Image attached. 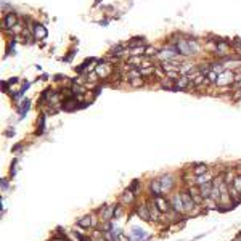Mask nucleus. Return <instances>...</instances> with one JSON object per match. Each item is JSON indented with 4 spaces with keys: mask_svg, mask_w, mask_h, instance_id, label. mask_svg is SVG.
Segmentation results:
<instances>
[{
    "mask_svg": "<svg viewBox=\"0 0 241 241\" xmlns=\"http://www.w3.org/2000/svg\"><path fill=\"white\" fill-rule=\"evenodd\" d=\"M157 180H159L161 187H162V193L171 191L172 187H174V182H175V179H174V175H172V174H162Z\"/></svg>",
    "mask_w": 241,
    "mask_h": 241,
    "instance_id": "nucleus-1",
    "label": "nucleus"
},
{
    "mask_svg": "<svg viewBox=\"0 0 241 241\" xmlns=\"http://www.w3.org/2000/svg\"><path fill=\"white\" fill-rule=\"evenodd\" d=\"M171 202V206L174 207V211L177 212V214H183L185 212V206H183V201H182V196L180 194H175V196H172L169 199Z\"/></svg>",
    "mask_w": 241,
    "mask_h": 241,
    "instance_id": "nucleus-2",
    "label": "nucleus"
},
{
    "mask_svg": "<svg viewBox=\"0 0 241 241\" xmlns=\"http://www.w3.org/2000/svg\"><path fill=\"white\" fill-rule=\"evenodd\" d=\"M154 202H156V206L159 207V211L162 212V214H169L171 212V202L166 199V198H162V196H156L154 198Z\"/></svg>",
    "mask_w": 241,
    "mask_h": 241,
    "instance_id": "nucleus-3",
    "label": "nucleus"
},
{
    "mask_svg": "<svg viewBox=\"0 0 241 241\" xmlns=\"http://www.w3.org/2000/svg\"><path fill=\"white\" fill-rule=\"evenodd\" d=\"M190 85H193L191 77H190V76H182V77H179L177 80H175L174 90H185V89H188Z\"/></svg>",
    "mask_w": 241,
    "mask_h": 241,
    "instance_id": "nucleus-4",
    "label": "nucleus"
},
{
    "mask_svg": "<svg viewBox=\"0 0 241 241\" xmlns=\"http://www.w3.org/2000/svg\"><path fill=\"white\" fill-rule=\"evenodd\" d=\"M180 196H182V201H183V206H185V211H193V207L196 206L194 204V201H193V198H191V194H190V191L187 190V191H182L180 193Z\"/></svg>",
    "mask_w": 241,
    "mask_h": 241,
    "instance_id": "nucleus-5",
    "label": "nucleus"
},
{
    "mask_svg": "<svg viewBox=\"0 0 241 241\" xmlns=\"http://www.w3.org/2000/svg\"><path fill=\"white\" fill-rule=\"evenodd\" d=\"M16 23H18V18H16V15H15V13H7V15L3 16V23H2V27H5V26H7V29H11L13 26H16Z\"/></svg>",
    "mask_w": 241,
    "mask_h": 241,
    "instance_id": "nucleus-6",
    "label": "nucleus"
},
{
    "mask_svg": "<svg viewBox=\"0 0 241 241\" xmlns=\"http://www.w3.org/2000/svg\"><path fill=\"white\" fill-rule=\"evenodd\" d=\"M162 212L159 211V207L156 206V202L153 201L151 204H150V220H153V222H159L161 219H162Z\"/></svg>",
    "mask_w": 241,
    "mask_h": 241,
    "instance_id": "nucleus-7",
    "label": "nucleus"
},
{
    "mask_svg": "<svg viewBox=\"0 0 241 241\" xmlns=\"http://www.w3.org/2000/svg\"><path fill=\"white\" fill-rule=\"evenodd\" d=\"M132 238L135 239V241H148L150 239V236L146 235V231H143L142 228H138V227H134L132 228Z\"/></svg>",
    "mask_w": 241,
    "mask_h": 241,
    "instance_id": "nucleus-8",
    "label": "nucleus"
},
{
    "mask_svg": "<svg viewBox=\"0 0 241 241\" xmlns=\"http://www.w3.org/2000/svg\"><path fill=\"white\" fill-rule=\"evenodd\" d=\"M199 193H201V196L204 198V199H209L211 198V193H212V182H209V183H202V185H199Z\"/></svg>",
    "mask_w": 241,
    "mask_h": 241,
    "instance_id": "nucleus-9",
    "label": "nucleus"
},
{
    "mask_svg": "<svg viewBox=\"0 0 241 241\" xmlns=\"http://www.w3.org/2000/svg\"><path fill=\"white\" fill-rule=\"evenodd\" d=\"M150 191H151L153 196H161V194H164V193H162V187H161L159 180H153V182L150 183Z\"/></svg>",
    "mask_w": 241,
    "mask_h": 241,
    "instance_id": "nucleus-10",
    "label": "nucleus"
},
{
    "mask_svg": "<svg viewBox=\"0 0 241 241\" xmlns=\"http://www.w3.org/2000/svg\"><path fill=\"white\" fill-rule=\"evenodd\" d=\"M95 72L98 74V76H101V77H105V76H108V74L111 72V64L108 66V64H105V61L101 60L100 61V66L95 69Z\"/></svg>",
    "mask_w": 241,
    "mask_h": 241,
    "instance_id": "nucleus-11",
    "label": "nucleus"
},
{
    "mask_svg": "<svg viewBox=\"0 0 241 241\" xmlns=\"http://www.w3.org/2000/svg\"><path fill=\"white\" fill-rule=\"evenodd\" d=\"M137 214L140 216L142 220H150V207H146L145 204L137 207Z\"/></svg>",
    "mask_w": 241,
    "mask_h": 241,
    "instance_id": "nucleus-12",
    "label": "nucleus"
},
{
    "mask_svg": "<svg viewBox=\"0 0 241 241\" xmlns=\"http://www.w3.org/2000/svg\"><path fill=\"white\" fill-rule=\"evenodd\" d=\"M206 172H209V167L206 164H194V169H193V175L194 177H199V175H202V174H206Z\"/></svg>",
    "mask_w": 241,
    "mask_h": 241,
    "instance_id": "nucleus-13",
    "label": "nucleus"
},
{
    "mask_svg": "<svg viewBox=\"0 0 241 241\" xmlns=\"http://www.w3.org/2000/svg\"><path fill=\"white\" fill-rule=\"evenodd\" d=\"M212 180H214L212 174H211V172H206V174L199 175V177H196V185L199 187V185H202V183H209V182H212Z\"/></svg>",
    "mask_w": 241,
    "mask_h": 241,
    "instance_id": "nucleus-14",
    "label": "nucleus"
},
{
    "mask_svg": "<svg viewBox=\"0 0 241 241\" xmlns=\"http://www.w3.org/2000/svg\"><path fill=\"white\" fill-rule=\"evenodd\" d=\"M32 34H34L35 39H43V37L47 35V29H45L43 26H40V24H35V29L32 31Z\"/></svg>",
    "mask_w": 241,
    "mask_h": 241,
    "instance_id": "nucleus-15",
    "label": "nucleus"
},
{
    "mask_svg": "<svg viewBox=\"0 0 241 241\" xmlns=\"http://www.w3.org/2000/svg\"><path fill=\"white\" fill-rule=\"evenodd\" d=\"M77 225L82 227V228H89V227H92V214H89V216H85V217L79 219V220H77Z\"/></svg>",
    "mask_w": 241,
    "mask_h": 241,
    "instance_id": "nucleus-16",
    "label": "nucleus"
},
{
    "mask_svg": "<svg viewBox=\"0 0 241 241\" xmlns=\"http://www.w3.org/2000/svg\"><path fill=\"white\" fill-rule=\"evenodd\" d=\"M134 198H135V193L134 191H130V190H125L124 191V196H122V202H132L134 201Z\"/></svg>",
    "mask_w": 241,
    "mask_h": 241,
    "instance_id": "nucleus-17",
    "label": "nucleus"
},
{
    "mask_svg": "<svg viewBox=\"0 0 241 241\" xmlns=\"http://www.w3.org/2000/svg\"><path fill=\"white\" fill-rule=\"evenodd\" d=\"M227 80H231V72H227V76H224V74H219V79H217V84H219V85L228 84Z\"/></svg>",
    "mask_w": 241,
    "mask_h": 241,
    "instance_id": "nucleus-18",
    "label": "nucleus"
},
{
    "mask_svg": "<svg viewBox=\"0 0 241 241\" xmlns=\"http://www.w3.org/2000/svg\"><path fill=\"white\" fill-rule=\"evenodd\" d=\"M29 106H31V101H29V100H24V101H23V105L20 106V108H21V109H20L21 117H24V116H26V113L29 111Z\"/></svg>",
    "mask_w": 241,
    "mask_h": 241,
    "instance_id": "nucleus-19",
    "label": "nucleus"
},
{
    "mask_svg": "<svg viewBox=\"0 0 241 241\" xmlns=\"http://www.w3.org/2000/svg\"><path fill=\"white\" fill-rule=\"evenodd\" d=\"M43 130H45V120H43V116H40L39 117V129L35 130V135H42Z\"/></svg>",
    "mask_w": 241,
    "mask_h": 241,
    "instance_id": "nucleus-20",
    "label": "nucleus"
},
{
    "mask_svg": "<svg viewBox=\"0 0 241 241\" xmlns=\"http://www.w3.org/2000/svg\"><path fill=\"white\" fill-rule=\"evenodd\" d=\"M231 185H233V187H235V188L241 193V174H238L236 177L233 179V183H231Z\"/></svg>",
    "mask_w": 241,
    "mask_h": 241,
    "instance_id": "nucleus-21",
    "label": "nucleus"
},
{
    "mask_svg": "<svg viewBox=\"0 0 241 241\" xmlns=\"http://www.w3.org/2000/svg\"><path fill=\"white\" fill-rule=\"evenodd\" d=\"M157 53H159V52H157L154 47H146L145 48V55H146V57H156Z\"/></svg>",
    "mask_w": 241,
    "mask_h": 241,
    "instance_id": "nucleus-22",
    "label": "nucleus"
},
{
    "mask_svg": "<svg viewBox=\"0 0 241 241\" xmlns=\"http://www.w3.org/2000/svg\"><path fill=\"white\" fill-rule=\"evenodd\" d=\"M132 57H140V55H143L145 53V48L143 47H137V48H132Z\"/></svg>",
    "mask_w": 241,
    "mask_h": 241,
    "instance_id": "nucleus-23",
    "label": "nucleus"
},
{
    "mask_svg": "<svg viewBox=\"0 0 241 241\" xmlns=\"http://www.w3.org/2000/svg\"><path fill=\"white\" fill-rule=\"evenodd\" d=\"M138 188H140V182H138V180H134V182H132V185L129 187V190L134 191V193H137V191H138Z\"/></svg>",
    "mask_w": 241,
    "mask_h": 241,
    "instance_id": "nucleus-24",
    "label": "nucleus"
},
{
    "mask_svg": "<svg viewBox=\"0 0 241 241\" xmlns=\"http://www.w3.org/2000/svg\"><path fill=\"white\" fill-rule=\"evenodd\" d=\"M130 84H132L134 87H142V85H143V79H140V77L132 79V80H130Z\"/></svg>",
    "mask_w": 241,
    "mask_h": 241,
    "instance_id": "nucleus-25",
    "label": "nucleus"
},
{
    "mask_svg": "<svg viewBox=\"0 0 241 241\" xmlns=\"http://www.w3.org/2000/svg\"><path fill=\"white\" fill-rule=\"evenodd\" d=\"M127 63L129 64H138V63H140V57H130L127 60Z\"/></svg>",
    "mask_w": 241,
    "mask_h": 241,
    "instance_id": "nucleus-26",
    "label": "nucleus"
},
{
    "mask_svg": "<svg viewBox=\"0 0 241 241\" xmlns=\"http://www.w3.org/2000/svg\"><path fill=\"white\" fill-rule=\"evenodd\" d=\"M120 214H122V207H120V206H116V209H114V219L120 217Z\"/></svg>",
    "mask_w": 241,
    "mask_h": 241,
    "instance_id": "nucleus-27",
    "label": "nucleus"
},
{
    "mask_svg": "<svg viewBox=\"0 0 241 241\" xmlns=\"http://www.w3.org/2000/svg\"><path fill=\"white\" fill-rule=\"evenodd\" d=\"M117 241H130L125 235H122V233H117Z\"/></svg>",
    "mask_w": 241,
    "mask_h": 241,
    "instance_id": "nucleus-28",
    "label": "nucleus"
},
{
    "mask_svg": "<svg viewBox=\"0 0 241 241\" xmlns=\"http://www.w3.org/2000/svg\"><path fill=\"white\" fill-rule=\"evenodd\" d=\"M5 190H8V182L2 179V193H5Z\"/></svg>",
    "mask_w": 241,
    "mask_h": 241,
    "instance_id": "nucleus-29",
    "label": "nucleus"
},
{
    "mask_svg": "<svg viewBox=\"0 0 241 241\" xmlns=\"http://www.w3.org/2000/svg\"><path fill=\"white\" fill-rule=\"evenodd\" d=\"M97 219H95V214H92V227H97Z\"/></svg>",
    "mask_w": 241,
    "mask_h": 241,
    "instance_id": "nucleus-30",
    "label": "nucleus"
},
{
    "mask_svg": "<svg viewBox=\"0 0 241 241\" xmlns=\"http://www.w3.org/2000/svg\"><path fill=\"white\" fill-rule=\"evenodd\" d=\"M16 80H18V79L13 77V79H10V80H7V82H8V85H13V84H16Z\"/></svg>",
    "mask_w": 241,
    "mask_h": 241,
    "instance_id": "nucleus-31",
    "label": "nucleus"
},
{
    "mask_svg": "<svg viewBox=\"0 0 241 241\" xmlns=\"http://www.w3.org/2000/svg\"><path fill=\"white\" fill-rule=\"evenodd\" d=\"M5 135H8V137H13V135H15V134H13V132H11V130H8V132H5Z\"/></svg>",
    "mask_w": 241,
    "mask_h": 241,
    "instance_id": "nucleus-32",
    "label": "nucleus"
},
{
    "mask_svg": "<svg viewBox=\"0 0 241 241\" xmlns=\"http://www.w3.org/2000/svg\"><path fill=\"white\" fill-rule=\"evenodd\" d=\"M53 241H63V239H53Z\"/></svg>",
    "mask_w": 241,
    "mask_h": 241,
    "instance_id": "nucleus-33",
    "label": "nucleus"
},
{
    "mask_svg": "<svg viewBox=\"0 0 241 241\" xmlns=\"http://www.w3.org/2000/svg\"><path fill=\"white\" fill-rule=\"evenodd\" d=\"M239 87H241V80H239Z\"/></svg>",
    "mask_w": 241,
    "mask_h": 241,
    "instance_id": "nucleus-34",
    "label": "nucleus"
},
{
    "mask_svg": "<svg viewBox=\"0 0 241 241\" xmlns=\"http://www.w3.org/2000/svg\"><path fill=\"white\" fill-rule=\"evenodd\" d=\"M239 241H241V236H239Z\"/></svg>",
    "mask_w": 241,
    "mask_h": 241,
    "instance_id": "nucleus-35",
    "label": "nucleus"
}]
</instances>
